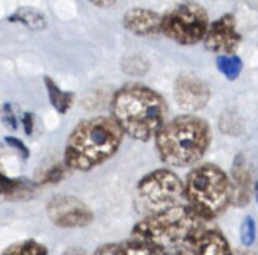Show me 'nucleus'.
Here are the masks:
<instances>
[{"mask_svg": "<svg viewBox=\"0 0 258 255\" xmlns=\"http://www.w3.org/2000/svg\"><path fill=\"white\" fill-rule=\"evenodd\" d=\"M124 135L113 116H94L80 121L67 139L65 166L76 172L92 171L118 153Z\"/></svg>", "mask_w": 258, "mask_h": 255, "instance_id": "f257e3e1", "label": "nucleus"}, {"mask_svg": "<svg viewBox=\"0 0 258 255\" xmlns=\"http://www.w3.org/2000/svg\"><path fill=\"white\" fill-rule=\"evenodd\" d=\"M110 107L112 116L124 133L141 142L154 139L165 124L166 103L163 97L141 83L119 88L112 97Z\"/></svg>", "mask_w": 258, "mask_h": 255, "instance_id": "f03ea898", "label": "nucleus"}, {"mask_svg": "<svg viewBox=\"0 0 258 255\" xmlns=\"http://www.w3.org/2000/svg\"><path fill=\"white\" fill-rule=\"evenodd\" d=\"M212 144L210 124L195 115H180L165 122L154 138L160 160L174 168L198 163Z\"/></svg>", "mask_w": 258, "mask_h": 255, "instance_id": "7ed1b4c3", "label": "nucleus"}, {"mask_svg": "<svg viewBox=\"0 0 258 255\" xmlns=\"http://www.w3.org/2000/svg\"><path fill=\"white\" fill-rule=\"evenodd\" d=\"M184 198L204 221L216 219L233 206L231 178L215 163L198 165L184 180Z\"/></svg>", "mask_w": 258, "mask_h": 255, "instance_id": "20e7f679", "label": "nucleus"}, {"mask_svg": "<svg viewBox=\"0 0 258 255\" xmlns=\"http://www.w3.org/2000/svg\"><path fill=\"white\" fill-rule=\"evenodd\" d=\"M204 219L189 206L177 204L145 216L132 230V237L166 249L187 243L189 237L204 227Z\"/></svg>", "mask_w": 258, "mask_h": 255, "instance_id": "39448f33", "label": "nucleus"}, {"mask_svg": "<svg viewBox=\"0 0 258 255\" xmlns=\"http://www.w3.org/2000/svg\"><path fill=\"white\" fill-rule=\"evenodd\" d=\"M209 27L207 12L192 2L174 6L162 20V33L180 45H195L204 41Z\"/></svg>", "mask_w": 258, "mask_h": 255, "instance_id": "423d86ee", "label": "nucleus"}, {"mask_svg": "<svg viewBox=\"0 0 258 255\" xmlns=\"http://www.w3.org/2000/svg\"><path fill=\"white\" fill-rule=\"evenodd\" d=\"M139 200L154 212L177 206L184 198V181L171 169L160 168L145 174L136 186Z\"/></svg>", "mask_w": 258, "mask_h": 255, "instance_id": "0eeeda50", "label": "nucleus"}, {"mask_svg": "<svg viewBox=\"0 0 258 255\" xmlns=\"http://www.w3.org/2000/svg\"><path fill=\"white\" fill-rule=\"evenodd\" d=\"M47 216L59 228L74 230L92 224L94 212L82 200L73 195H54L47 203Z\"/></svg>", "mask_w": 258, "mask_h": 255, "instance_id": "6e6552de", "label": "nucleus"}, {"mask_svg": "<svg viewBox=\"0 0 258 255\" xmlns=\"http://www.w3.org/2000/svg\"><path fill=\"white\" fill-rule=\"evenodd\" d=\"M210 86L195 74L183 73L174 85V98L178 107L186 112L203 110L210 101Z\"/></svg>", "mask_w": 258, "mask_h": 255, "instance_id": "1a4fd4ad", "label": "nucleus"}, {"mask_svg": "<svg viewBox=\"0 0 258 255\" xmlns=\"http://www.w3.org/2000/svg\"><path fill=\"white\" fill-rule=\"evenodd\" d=\"M242 42V36L236 29V18L231 14L222 15L213 21L204 38V47L221 56L234 54Z\"/></svg>", "mask_w": 258, "mask_h": 255, "instance_id": "9d476101", "label": "nucleus"}, {"mask_svg": "<svg viewBox=\"0 0 258 255\" xmlns=\"http://www.w3.org/2000/svg\"><path fill=\"white\" fill-rule=\"evenodd\" d=\"M233 207H246L254 195V180L251 168L243 154H237L231 166Z\"/></svg>", "mask_w": 258, "mask_h": 255, "instance_id": "9b49d317", "label": "nucleus"}, {"mask_svg": "<svg viewBox=\"0 0 258 255\" xmlns=\"http://www.w3.org/2000/svg\"><path fill=\"white\" fill-rule=\"evenodd\" d=\"M187 245L197 255H237L222 231L216 228H200L189 237Z\"/></svg>", "mask_w": 258, "mask_h": 255, "instance_id": "f8f14e48", "label": "nucleus"}, {"mask_svg": "<svg viewBox=\"0 0 258 255\" xmlns=\"http://www.w3.org/2000/svg\"><path fill=\"white\" fill-rule=\"evenodd\" d=\"M163 17L153 9L147 8H132L124 14V27L138 36H154L162 33Z\"/></svg>", "mask_w": 258, "mask_h": 255, "instance_id": "ddd939ff", "label": "nucleus"}, {"mask_svg": "<svg viewBox=\"0 0 258 255\" xmlns=\"http://www.w3.org/2000/svg\"><path fill=\"white\" fill-rule=\"evenodd\" d=\"M94 255H165V249L132 237L124 242H110L98 246Z\"/></svg>", "mask_w": 258, "mask_h": 255, "instance_id": "4468645a", "label": "nucleus"}, {"mask_svg": "<svg viewBox=\"0 0 258 255\" xmlns=\"http://www.w3.org/2000/svg\"><path fill=\"white\" fill-rule=\"evenodd\" d=\"M0 192L5 201H29L38 194V183L27 178L0 177Z\"/></svg>", "mask_w": 258, "mask_h": 255, "instance_id": "2eb2a0df", "label": "nucleus"}, {"mask_svg": "<svg viewBox=\"0 0 258 255\" xmlns=\"http://www.w3.org/2000/svg\"><path fill=\"white\" fill-rule=\"evenodd\" d=\"M44 85H45V89H47V97L51 103V106L62 115H65L73 103H74V94L73 92H68V91H62L51 77L45 76L44 77Z\"/></svg>", "mask_w": 258, "mask_h": 255, "instance_id": "dca6fc26", "label": "nucleus"}, {"mask_svg": "<svg viewBox=\"0 0 258 255\" xmlns=\"http://www.w3.org/2000/svg\"><path fill=\"white\" fill-rule=\"evenodd\" d=\"M11 23H20L32 30H44L47 27L45 17L33 8H20L11 17Z\"/></svg>", "mask_w": 258, "mask_h": 255, "instance_id": "f3484780", "label": "nucleus"}, {"mask_svg": "<svg viewBox=\"0 0 258 255\" xmlns=\"http://www.w3.org/2000/svg\"><path fill=\"white\" fill-rule=\"evenodd\" d=\"M2 255H48V248L38 240L27 239L9 245Z\"/></svg>", "mask_w": 258, "mask_h": 255, "instance_id": "a211bd4d", "label": "nucleus"}, {"mask_svg": "<svg viewBox=\"0 0 258 255\" xmlns=\"http://www.w3.org/2000/svg\"><path fill=\"white\" fill-rule=\"evenodd\" d=\"M216 67L228 80L234 82L239 79V76L242 73L243 62L236 54H228V56H219L216 59Z\"/></svg>", "mask_w": 258, "mask_h": 255, "instance_id": "6ab92c4d", "label": "nucleus"}, {"mask_svg": "<svg viewBox=\"0 0 258 255\" xmlns=\"http://www.w3.org/2000/svg\"><path fill=\"white\" fill-rule=\"evenodd\" d=\"M121 68L128 76H144L150 70V63L145 57L136 54L124 57L121 60Z\"/></svg>", "mask_w": 258, "mask_h": 255, "instance_id": "aec40b11", "label": "nucleus"}, {"mask_svg": "<svg viewBox=\"0 0 258 255\" xmlns=\"http://www.w3.org/2000/svg\"><path fill=\"white\" fill-rule=\"evenodd\" d=\"M257 239V224L254 218L246 216L245 221L240 225V242L245 246H251Z\"/></svg>", "mask_w": 258, "mask_h": 255, "instance_id": "412c9836", "label": "nucleus"}, {"mask_svg": "<svg viewBox=\"0 0 258 255\" xmlns=\"http://www.w3.org/2000/svg\"><path fill=\"white\" fill-rule=\"evenodd\" d=\"M67 171H70L65 163L62 165H54L50 169H47L41 178V184H56L59 181H62L67 175Z\"/></svg>", "mask_w": 258, "mask_h": 255, "instance_id": "4be33fe9", "label": "nucleus"}, {"mask_svg": "<svg viewBox=\"0 0 258 255\" xmlns=\"http://www.w3.org/2000/svg\"><path fill=\"white\" fill-rule=\"evenodd\" d=\"M2 121L3 124L11 129V130H17V116L14 113V109L9 103H5L3 110H2Z\"/></svg>", "mask_w": 258, "mask_h": 255, "instance_id": "5701e85b", "label": "nucleus"}, {"mask_svg": "<svg viewBox=\"0 0 258 255\" xmlns=\"http://www.w3.org/2000/svg\"><path fill=\"white\" fill-rule=\"evenodd\" d=\"M5 142L11 147V148H14V150H17L18 153H20V156L26 160V159H29V156H30V153H29V148L24 145V142L21 141V139H18V138H14V136H6L5 138Z\"/></svg>", "mask_w": 258, "mask_h": 255, "instance_id": "b1692460", "label": "nucleus"}, {"mask_svg": "<svg viewBox=\"0 0 258 255\" xmlns=\"http://www.w3.org/2000/svg\"><path fill=\"white\" fill-rule=\"evenodd\" d=\"M21 122H23V129H24V133L27 136H30L33 133V129H35V118H33V113L30 112H24L23 118H21Z\"/></svg>", "mask_w": 258, "mask_h": 255, "instance_id": "393cba45", "label": "nucleus"}, {"mask_svg": "<svg viewBox=\"0 0 258 255\" xmlns=\"http://www.w3.org/2000/svg\"><path fill=\"white\" fill-rule=\"evenodd\" d=\"M89 2H91L94 6H97V8H103V9H106V8L113 6L116 0H89Z\"/></svg>", "mask_w": 258, "mask_h": 255, "instance_id": "a878e982", "label": "nucleus"}, {"mask_svg": "<svg viewBox=\"0 0 258 255\" xmlns=\"http://www.w3.org/2000/svg\"><path fill=\"white\" fill-rule=\"evenodd\" d=\"M172 255H197L194 251H180V252H175Z\"/></svg>", "mask_w": 258, "mask_h": 255, "instance_id": "bb28decb", "label": "nucleus"}, {"mask_svg": "<svg viewBox=\"0 0 258 255\" xmlns=\"http://www.w3.org/2000/svg\"><path fill=\"white\" fill-rule=\"evenodd\" d=\"M254 195H255V200H257L258 204V180L255 181V184H254Z\"/></svg>", "mask_w": 258, "mask_h": 255, "instance_id": "cd10ccee", "label": "nucleus"}, {"mask_svg": "<svg viewBox=\"0 0 258 255\" xmlns=\"http://www.w3.org/2000/svg\"><path fill=\"white\" fill-rule=\"evenodd\" d=\"M237 255H257L254 252H249V251H243V252H237Z\"/></svg>", "mask_w": 258, "mask_h": 255, "instance_id": "c85d7f7f", "label": "nucleus"}]
</instances>
